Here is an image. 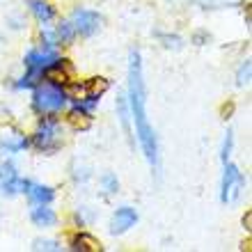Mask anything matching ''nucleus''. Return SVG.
Segmentation results:
<instances>
[{
    "label": "nucleus",
    "instance_id": "1",
    "mask_svg": "<svg viewBox=\"0 0 252 252\" xmlns=\"http://www.w3.org/2000/svg\"><path fill=\"white\" fill-rule=\"evenodd\" d=\"M128 80H131V110L133 120H135V131H138V140L142 145L147 160L156 163V138L147 120L145 110V83H142V64H140V55L131 53V71H128Z\"/></svg>",
    "mask_w": 252,
    "mask_h": 252
},
{
    "label": "nucleus",
    "instance_id": "2",
    "mask_svg": "<svg viewBox=\"0 0 252 252\" xmlns=\"http://www.w3.org/2000/svg\"><path fill=\"white\" fill-rule=\"evenodd\" d=\"M66 103V94L62 92L60 87L51 85H39L34 90V108L39 113H60Z\"/></svg>",
    "mask_w": 252,
    "mask_h": 252
},
{
    "label": "nucleus",
    "instance_id": "3",
    "mask_svg": "<svg viewBox=\"0 0 252 252\" xmlns=\"http://www.w3.org/2000/svg\"><path fill=\"white\" fill-rule=\"evenodd\" d=\"M241 186H243V177H241L239 167L227 165L225 167V179H222V202L234 204V202L239 199Z\"/></svg>",
    "mask_w": 252,
    "mask_h": 252
},
{
    "label": "nucleus",
    "instance_id": "4",
    "mask_svg": "<svg viewBox=\"0 0 252 252\" xmlns=\"http://www.w3.org/2000/svg\"><path fill=\"white\" fill-rule=\"evenodd\" d=\"M71 26H73V30L80 34H92L99 30L101 19H99V14L78 9V12H73V16H71Z\"/></svg>",
    "mask_w": 252,
    "mask_h": 252
},
{
    "label": "nucleus",
    "instance_id": "5",
    "mask_svg": "<svg viewBox=\"0 0 252 252\" xmlns=\"http://www.w3.org/2000/svg\"><path fill=\"white\" fill-rule=\"evenodd\" d=\"M23 186H26V184L19 179V174H16L12 163H2V165H0V192L14 195V192L23 190Z\"/></svg>",
    "mask_w": 252,
    "mask_h": 252
},
{
    "label": "nucleus",
    "instance_id": "6",
    "mask_svg": "<svg viewBox=\"0 0 252 252\" xmlns=\"http://www.w3.org/2000/svg\"><path fill=\"white\" fill-rule=\"evenodd\" d=\"M28 66H30V71L32 73H39L44 71V69H48V66L53 64V62H58V53L55 51H32V53L26 58Z\"/></svg>",
    "mask_w": 252,
    "mask_h": 252
},
{
    "label": "nucleus",
    "instance_id": "7",
    "mask_svg": "<svg viewBox=\"0 0 252 252\" xmlns=\"http://www.w3.org/2000/svg\"><path fill=\"white\" fill-rule=\"evenodd\" d=\"M135 220H138V216H135V211H133V209H128V206L120 209V211L115 213V218H113V234L126 232L128 227L135 225Z\"/></svg>",
    "mask_w": 252,
    "mask_h": 252
},
{
    "label": "nucleus",
    "instance_id": "8",
    "mask_svg": "<svg viewBox=\"0 0 252 252\" xmlns=\"http://www.w3.org/2000/svg\"><path fill=\"white\" fill-rule=\"evenodd\" d=\"M23 190L28 192V197H30L32 204H48L53 199V190L46 186H39V184H26Z\"/></svg>",
    "mask_w": 252,
    "mask_h": 252
},
{
    "label": "nucleus",
    "instance_id": "9",
    "mask_svg": "<svg viewBox=\"0 0 252 252\" xmlns=\"http://www.w3.org/2000/svg\"><path fill=\"white\" fill-rule=\"evenodd\" d=\"M55 140H58L55 124L46 122V124L41 126L39 131H37V138H34V142H37V147H41V149H51V147L55 145Z\"/></svg>",
    "mask_w": 252,
    "mask_h": 252
},
{
    "label": "nucleus",
    "instance_id": "10",
    "mask_svg": "<svg viewBox=\"0 0 252 252\" xmlns=\"http://www.w3.org/2000/svg\"><path fill=\"white\" fill-rule=\"evenodd\" d=\"M32 220H34V225H39V227H51L55 222V213L51 209H46L44 204H39L37 209H32Z\"/></svg>",
    "mask_w": 252,
    "mask_h": 252
},
{
    "label": "nucleus",
    "instance_id": "11",
    "mask_svg": "<svg viewBox=\"0 0 252 252\" xmlns=\"http://www.w3.org/2000/svg\"><path fill=\"white\" fill-rule=\"evenodd\" d=\"M30 9H32V14L41 23H46V21L53 19V9H51V5H46L44 0H30Z\"/></svg>",
    "mask_w": 252,
    "mask_h": 252
},
{
    "label": "nucleus",
    "instance_id": "12",
    "mask_svg": "<svg viewBox=\"0 0 252 252\" xmlns=\"http://www.w3.org/2000/svg\"><path fill=\"white\" fill-rule=\"evenodd\" d=\"M76 248L83 252H101V243L94 236H87V234H80L76 239Z\"/></svg>",
    "mask_w": 252,
    "mask_h": 252
},
{
    "label": "nucleus",
    "instance_id": "13",
    "mask_svg": "<svg viewBox=\"0 0 252 252\" xmlns=\"http://www.w3.org/2000/svg\"><path fill=\"white\" fill-rule=\"evenodd\" d=\"M69 124H71L73 128H87V126H90V117H87L83 110L76 108V110L69 115Z\"/></svg>",
    "mask_w": 252,
    "mask_h": 252
},
{
    "label": "nucleus",
    "instance_id": "14",
    "mask_svg": "<svg viewBox=\"0 0 252 252\" xmlns=\"http://www.w3.org/2000/svg\"><path fill=\"white\" fill-rule=\"evenodd\" d=\"M108 90V80L106 78H94L90 85H87V94L90 96H99V94H103Z\"/></svg>",
    "mask_w": 252,
    "mask_h": 252
},
{
    "label": "nucleus",
    "instance_id": "15",
    "mask_svg": "<svg viewBox=\"0 0 252 252\" xmlns=\"http://www.w3.org/2000/svg\"><path fill=\"white\" fill-rule=\"evenodd\" d=\"M73 34H76V30H73L71 21H66V23H62L60 30H58V37H60L62 41H71V39H73Z\"/></svg>",
    "mask_w": 252,
    "mask_h": 252
},
{
    "label": "nucleus",
    "instance_id": "16",
    "mask_svg": "<svg viewBox=\"0 0 252 252\" xmlns=\"http://www.w3.org/2000/svg\"><path fill=\"white\" fill-rule=\"evenodd\" d=\"M2 145H5L7 149H21V147H26V140L19 138V135H12V138L2 140Z\"/></svg>",
    "mask_w": 252,
    "mask_h": 252
},
{
    "label": "nucleus",
    "instance_id": "17",
    "mask_svg": "<svg viewBox=\"0 0 252 252\" xmlns=\"http://www.w3.org/2000/svg\"><path fill=\"white\" fill-rule=\"evenodd\" d=\"M46 76L53 80V83H64V80H66V73L64 71H58V69H48Z\"/></svg>",
    "mask_w": 252,
    "mask_h": 252
},
{
    "label": "nucleus",
    "instance_id": "18",
    "mask_svg": "<svg viewBox=\"0 0 252 252\" xmlns=\"http://www.w3.org/2000/svg\"><path fill=\"white\" fill-rule=\"evenodd\" d=\"M248 80H250V62H246V64L241 66V71H239V85H246Z\"/></svg>",
    "mask_w": 252,
    "mask_h": 252
},
{
    "label": "nucleus",
    "instance_id": "19",
    "mask_svg": "<svg viewBox=\"0 0 252 252\" xmlns=\"http://www.w3.org/2000/svg\"><path fill=\"white\" fill-rule=\"evenodd\" d=\"M34 250H58V243L55 241H37Z\"/></svg>",
    "mask_w": 252,
    "mask_h": 252
},
{
    "label": "nucleus",
    "instance_id": "20",
    "mask_svg": "<svg viewBox=\"0 0 252 252\" xmlns=\"http://www.w3.org/2000/svg\"><path fill=\"white\" fill-rule=\"evenodd\" d=\"M229 152H232V133H227V140H225V152H222V158L225 160L229 156Z\"/></svg>",
    "mask_w": 252,
    "mask_h": 252
},
{
    "label": "nucleus",
    "instance_id": "21",
    "mask_svg": "<svg viewBox=\"0 0 252 252\" xmlns=\"http://www.w3.org/2000/svg\"><path fill=\"white\" fill-rule=\"evenodd\" d=\"M103 184H106V188H108V192H113L115 188H117V181L113 179V177H106V179H103Z\"/></svg>",
    "mask_w": 252,
    "mask_h": 252
},
{
    "label": "nucleus",
    "instance_id": "22",
    "mask_svg": "<svg viewBox=\"0 0 252 252\" xmlns=\"http://www.w3.org/2000/svg\"><path fill=\"white\" fill-rule=\"evenodd\" d=\"M250 222H252V216L248 213V216H246V227H248V229H250Z\"/></svg>",
    "mask_w": 252,
    "mask_h": 252
},
{
    "label": "nucleus",
    "instance_id": "23",
    "mask_svg": "<svg viewBox=\"0 0 252 252\" xmlns=\"http://www.w3.org/2000/svg\"><path fill=\"white\" fill-rule=\"evenodd\" d=\"M170 2H181V0H170Z\"/></svg>",
    "mask_w": 252,
    "mask_h": 252
}]
</instances>
